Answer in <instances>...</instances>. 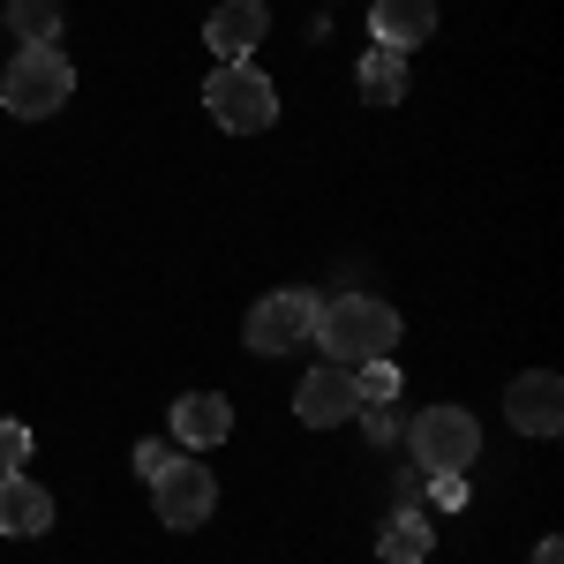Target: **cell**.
I'll use <instances>...</instances> for the list:
<instances>
[{"mask_svg": "<svg viewBox=\"0 0 564 564\" xmlns=\"http://www.w3.org/2000/svg\"><path fill=\"white\" fill-rule=\"evenodd\" d=\"M316 347L332 354L339 369L391 361V354H399V308L377 302V294H339V302L316 308Z\"/></svg>", "mask_w": 564, "mask_h": 564, "instance_id": "obj_1", "label": "cell"}, {"mask_svg": "<svg viewBox=\"0 0 564 564\" xmlns=\"http://www.w3.org/2000/svg\"><path fill=\"white\" fill-rule=\"evenodd\" d=\"M263 31H271V8L263 0H218L212 23H204V45H212L218 61H249L263 45Z\"/></svg>", "mask_w": 564, "mask_h": 564, "instance_id": "obj_9", "label": "cell"}, {"mask_svg": "<svg viewBox=\"0 0 564 564\" xmlns=\"http://www.w3.org/2000/svg\"><path fill=\"white\" fill-rule=\"evenodd\" d=\"M226 430H234V406H226L218 391H181V399H174V436L188 444V452L226 444Z\"/></svg>", "mask_w": 564, "mask_h": 564, "instance_id": "obj_11", "label": "cell"}, {"mask_svg": "<svg viewBox=\"0 0 564 564\" xmlns=\"http://www.w3.org/2000/svg\"><path fill=\"white\" fill-rule=\"evenodd\" d=\"M534 564H564V542H542V550H534Z\"/></svg>", "mask_w": 564, "mask_h": 564, "instance_id": "obj_21", "label": "cell"}, {"mask_svg": "<svg viewBox=\"0 0 564 564\" xmlns=\"http://www.w3.org/2000/svg\"><path fill=\"white\" fill-rule=\"evenodd\" d=\"M68 90H76V68L61 61V45H23L8 61V76H0V106L15 121H45V113L68 106Z\"/></svg>", "mask_w": 564, "mask_h": 564, "instance_id": "obj_2", "label": "cell"}, {"mask_svg": "<svg viewBox=\"0 0 564 564\" xmlns=\"http://www.w3.org/2000/svg\"><path fill=\"white\" fill-rule=\"evenodd\" d=\"M151 497H159V527H174V534H188V527H204L218 512V481L212 467H196V459H166V475L151 481Z\"/></svg>", "mask_w": 564, "mask_h": 564, "instance_id": "obj_6", "label": "cell"}, {"mask_svg": "<svg viewBox=\"0 0 564 564\" xmlns=\"http://www.w3.org/2000/svg\"><path fill=\"white\" fill-rule=\"evenodd\" d=\"M316 294L308 286H279V294H263L257 308H249V324H241V339H249V354H294L316 339Z\"/></svg>", "mask_w": 564, "mask_h": 564, "instance_id": "obj_5", "label": "cell"}, {"mask_svg": "<svg viewBox=\"0 0 564 564\" xmlns=\"http://www.w3.org/2000/svg\"><path fill=\"white\" fill-rule=\"evenodd\" d=\"M505 414H512L520 436H557L564 430V377L557 369H527V377H512Z\"/></svg>", "mask_w": 564, "mask_h": 564, "instance_id": "obj_7", "label": "cell"}, {"mask_svg": "<svg viewBox=\"0 0 564 564\" xmlns=\"http://www.w3.org/2000/svg\"><path fill=\"white\" fill-rule=\"evenodd\" d=\"M204 106H212V121L226 135H263L279 121V90H271V76L249 68V61H218L212 84H204Z\"/></svg>", "mask_w": 564, "mask_h": 564, "instance_id": "obj_3", "label": "cell"}, {"mask_svg": "<svg viewBox=\"0 0 564 564\" xmlns=\"http://www.w3.org/2000/svg\"><path fill=\"white\" fill-rule=\"evenodd\" d=\"M399 98H406V53L369 45L361 53V106H399Z\"/></svg>", "mask_w": 564, "mask_h": 564, "instance_id": "obj_14", "label": "cell"}, {"mask_svg": "<svg viewBox=\"0 0 564 564\" xmlns=\"http://www.w3.org/2000/svg\"><path fill=\"white\" fill-rule=\"evenodd\" d=\"M354 406H361V391H354V369L339 361H324V369H308L302 391H294V414H302L308 430H339Z\"/></svg>", "mask_w": 564, "mask_h": 564, "instance_id": "obj_8", "label": "cell"}, {"mask_svg": "<svg viewBox=\"0 0 564 564\" xmlns=\"http://www.w3.org/2000/svg\"><path fill=\"white\" fill-rule=\"evenodd\" d=\"M8 31L23 45H53L61 39V0H8Z\"/></svg>", "mask_w": 564, "mask_h": 564, "instance_id": "obj_15", "label": "cell"}, {"mask_svg": "<svg viewBox=\"0 0 564 564\" xmlns=\"http://www.w3.org/2000/svg\"><path fill=\"white\" fill-rule=\"evenodd\" d=\"M166 459H174V444H159V436H143V444H135V475H143V481L166 475Z\"/></svg>", "mask_w": 564, "mask_h": 564, "instance_id": "obj_18", "label": "cell"}, {"mask_svg": "<svg viewBox=\"0 0 564 564\" xmlns=\"http://www.w3.org/2000/svg\"><path fill=\"white\" fill-rule=\"evenodd\" d=\"M436 550V527L422 520V512H391L384 534H377V557L384 564H422Z\"/></svg>", "mask_w": 564, "mask_h": 564, "instance_id": "obj_13", "label": "cell"}, {"mask_svg": "<svg viewBox=\"0 0 564 564\" xmlns=\"http://www.w3.org/2000/svg\"><path fill=\"white\" fill-rule=\"evenodd\" d=\"M354 391H361V406H391L399 399V361H361L354 369Z\"/></svg>", "mask_w": 564, "mask_h": 564, "instance_id": "obj_16", "label": "cell"}, {"mask_svg": "<svg viewBox=\"0 0 564 564\" xmlns=\"http://www.w3.org/2000/svg\"><path fill=\"white\" fill-rule=\"evenodd\" d=\"M23 459H31V430L23 422H0V475H15Z\"/></svg>", "mask_w": 564, "mask_h": 564, "instance_id": "obj_17", "label": "cell"}, {"mask_svg": "<svg viewBox=\"0 0 564 564\" xmlns=\"http://www.w3.org/2000/svg\"><path fill=\"white\" fill-rule=\"evenodd\" d=\"M406 452H414V475H467L481 452V422L467 406H430V414H414Z\"/></svg>", "mask_w": 564, "mask_h": 564, "instance_id": "obj_4", "label": "cell"}, {"mask_svg": "<svg viewBox=\"0 0 564 564\" xmlns=\"http://www.w3.org/2000/svg\"><path fill=\"white\" fill-rule=\"evenodd\" d=\"M369 31L384 53H406V45H430L436 31V0H369Z\"/></svg>", "mask_w": 564, "mask_h": 564, "instance_id": "obj_10", "label": "cell"}, {"mask_svg": "<svg viewBox=\"0 0 564 564\" xmlns=\"http://www.w3.org/2000/svg\"><path fill=\"white\" fill-rule=\"evenodd\" d=\"M430 489H436V505H452V512L467 505V475H430Z\"/></svg>", "mask_w": 564, "mask_h": 564, "instance_id": "obj_20", "label": "cell"}, {"mask_svg": "<svg viewBox=\"0 0 564 564\" xmlns=\"http://www.w3.org/2000/svg\"><path fill=\"white\" fill-rule=\"evenodd\" d=\"M53 527V497H45L31 475H0V534H45Z\"/></svg>", "mask_w": 564, "mask_h": 564, "instance_id": "obj_12", "label": "cell"}, {"mask_svg": "<svg viewBox=\"0 0 564 564\" xmlns=\"http://www.w3.org/2000/svg\"><path fill=\"white\" fill-rule=\"evenodd\" d=\"M354 414H361V436H369V444H391V436H399L391 406H354Z\"/></svg>", "mask_w": 564, "mask_h": 564, "instance_id": "obj_19", "label": "cell"}]
</instances>
